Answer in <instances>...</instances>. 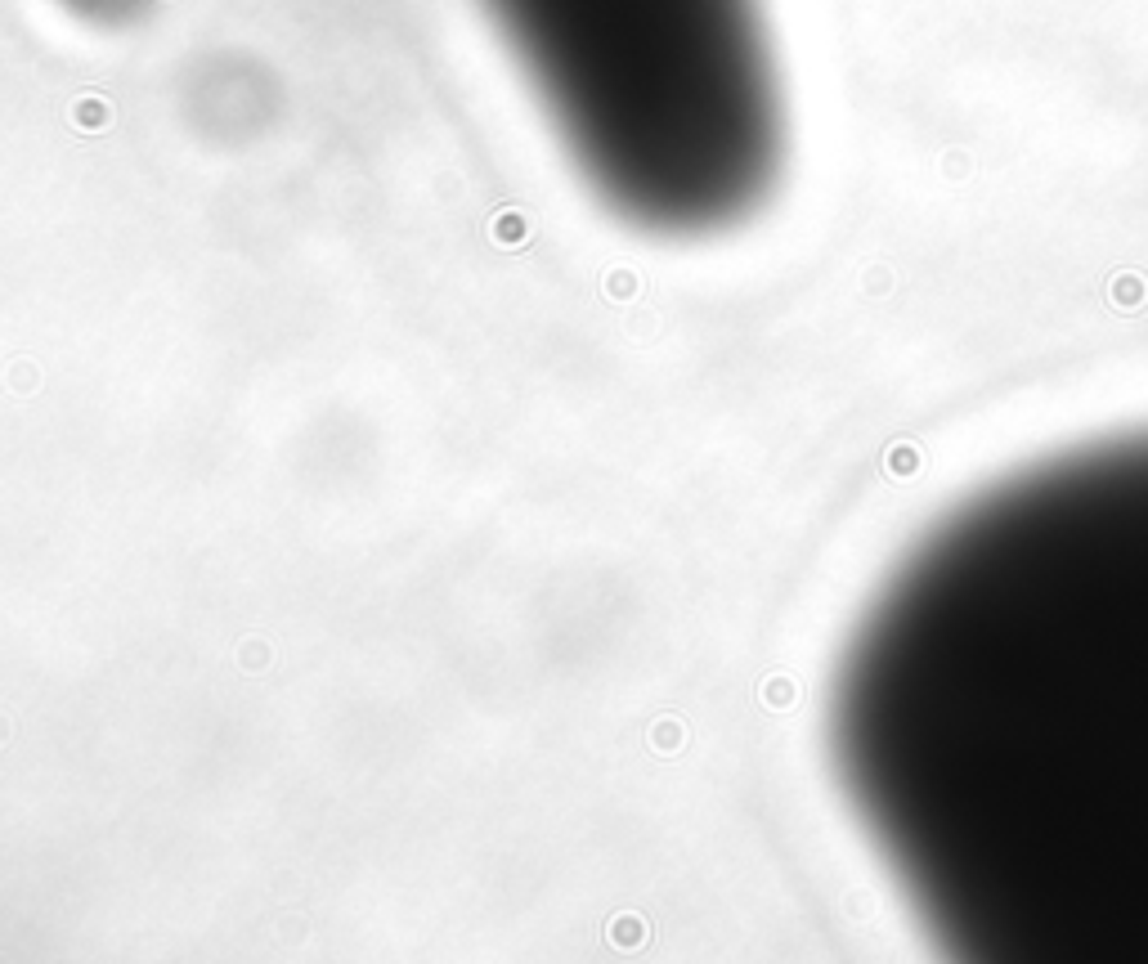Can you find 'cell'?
Returning a JSON list of instances; mask_svg holds the SVG:
<instances>
[{
    "label": "cell",
    "mask_w": 1148,
    "mask_h": 964,
    "mask_svg": "<svg viewBox=\"0 0 1148 964\" xmlns=\"http://www.w3.org/2000/svg\"><path fill=\"white\" fill-rule=\"evenodd\" d=\"M583 180L628 225L705 238L776 189L785 99L763 0H480Z\"/></svg>",
    "instance_id": "cell-2"
},
{
    "label": "cell",
    "mask_w": 1148,
    "mask_h": 964,
    "mask_svg": "<svg viewBox=\"0 0 1148 964\" xmlns=\"http://www.w3.org/2000/svg\"><path fill=\"white\" fill-rule=\"evenodd\" d=\"M830 754L960 964H1148V431L996 480L897 561Z\"/></svg>",
    "instance_id": "cell-1"
}]
</instances>
